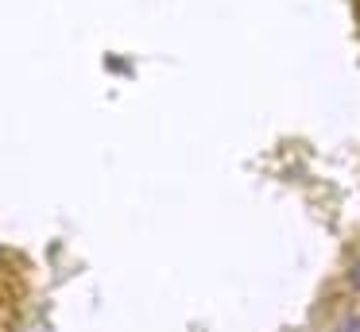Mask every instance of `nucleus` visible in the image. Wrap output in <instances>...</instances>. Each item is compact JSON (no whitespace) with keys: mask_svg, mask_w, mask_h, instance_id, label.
Returning a JSON list of instances; mask_svg holds the SVG:
<instances>
[{"mask_svg":"<svg viewBox=\"0 0 360 332\" xmlns=\"http://www.w3.org/2000/svg\"><path fill=\"white\" fill-rule=\"evenodd\" d=\"M326 332H360V305L356 301H341V309L329 317Z\"/></svg>","mask_w":360,"mask_h":332,"instance_id":"obj_2","label":"nucleus"},{"mask_svg":"<svg viewBox=\"0 0 360 332\" xmlns=\"http://www.w3.org/2000/svg\"><path fill=\"white\" fill-rule=\"evenodd\" d=\"M337 290H341L345 301H356L360 305V247H352L345 255L341 270H337Z\"/></svg>","mask_w":360,"mask_h":332,"instance_id":"obj_1","label":"nucleus"}]
</instances>
